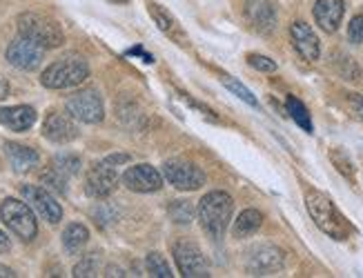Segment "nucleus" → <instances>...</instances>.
Listing matches in <instances>:
<instances>
[{
	"mask_svg": "<svg viewBox=\"0 0 363 278\" xmlns=\"http://www.w3.org/2000/svg\"><path fill=\"white\" fill-rule=\"evenodd\" d=\"M306 205H308V212L314 219V223H317V227L330 238L343 241L350 234L348 223H345V219L339 214L335 203L325 194H321L317 190H308L306 192Z\"/></svg>",
	"mask_w": 363,
	"mask_h": 278,
	"instance_id": "obj_1",
	"label": "nucleus"
},
{
	"mask_svg": "<svg viewBox=\"0 0 363 278\" xmlns=\"http://www.w3.org/2000/svg\"><path fill=\"white\" fill-rule=\"evenodd\" d=\"M234 212V200L225 192H210L201 198L199 203V221L201 227L208 231L212 238H220L225 234L228 223Z\"/></svg>",
	"mask_w": 363,
	"mask_h": 278,
	"instance_id": "obj_2",
	"label": "nucleus"
},
{
	"mask_svg": "<svg viewBox=\"0 0 363 278\" xmlns=\"http://www.w3.org/2000/svg\"><path fill=\"white\" fill-rule=\"evenodd\" d=\"M87 76H89V65L85 60L76 56H67L47 67L40 76V83L47 89H69V87H78L81 83H85Z\"/></svg>",
	"mask_w": 363,
	"mask_h": 278,
	"instance_id": "obj_3",
	"label": "nucleus"
},
{
	"mask_svg": "<svg viewBox=\"0 0 363 278\" xmlns=\"http://www.w3.org/2000/svg\"><path fill=\"white\" fill-rule=\"evenodd\" d=\"M18 32L25 38H31L34 42H38L45 50H56L65 42V34L56 21L40 16V13L34 11H25L18 16Z\"/></svg>",
	"mask_w": 363,
	"mask_h": 278,
	"instance_id": "obj_4",
	"label": "nucleus"
},
{
	"mask_svg": "<svg viewBox=\"0 0 363 278\" xmlns=\"http://www.w3.org/2000/svg\"><path fill=\"white\" fill-rule=\"evenodd\" d=\"M0 219H3L11 234H16L21 241H34L38 234L36 216L27 200L23 203L18 198H5L3 205H0Z\"/></svg>",
	"mask_w": 363,
	"mask_h": 278,
	"instance_id": "obj_5",
	"label": "nucleus"
},
{
	"mask_svg": "<svg viewBox=\"0 0 363 278\" xmlns=\"http://www.w3.org/2000/svg\"><path fill=\"white\" fill-rule=\"evenodd\" d=\"M118 165L109 158L94 163L85 174V192L91 198H107L118 187Z\"/></svg>",
	"mask_w": 363,
	"mask_h": 278,
	"instance_id": "obj_6",
	"label": "nucleus"
},
{
	"mask_svg": "<svg viewBox=\"0 0 363 278\" xmlns=\"http://www.w3.org/2000/svg\"><path fill=\"white\" fill-rule=\"evenodd\" d=\"M65 110L81 122H87V125H96L105 118V107H103V98L96 89H83L78 94L69 96L65 103Z\"/></svg>",
	"mask_w": 363,
	"mask_h": 278,
	"instance_id": "obj_7",
	"label": "nucleus"
},
{
	"mask_svg": "<svg viewBox=\"0 0 363 278\" xmlns=\"http://www.w3.org/2000/svg\"><path fill=\"white\" fill-rule=\"evenodd\" d=\"M174 260H177V267H179L181 276H187V278L210 276L208 260H205L201 247L192 241L181 238L174 243Z\"/></svg>",
	"mask_w": 363,
	"mask_h": 278,
	"instance_id": "obj_8",
	"label": "nucleus"
},
{
	"mask_svg": "<svg viewBox=\"0 0 363 278\" xmlns=\"http://www.w3.org/2000/svg\"><path fill=\"white\" fill-rule=\"evenodd\" d=\"M7 60L9 65L21 69V71H34L40 67L43 63V56H45V47H40L38 42H34L31 38L18 36L16 40L9 42L7 47Z\"/></svg>",
	"mask_w": 363,
	"mask_h": 278,
	"instance_id": "obj_9",
	"label": "nucleus"
},
{
	"mask_svg": "<svg viewBox=\"0 0 363 278\" xmlns=\"http://www.w3.org/2000/svg\"><path fill=\"white\" fill-rule=\"evenodd\" d=\"M163 176L169 185L181 192H194L205 185V174L192 163L185 161H167L163 165Z\"/></svg>",
	"mask_w": 363,
	"mask_h": 278,
	"instance_id": "obj_10",
	"label": "nucleus"
},
{
	"mask_svg": "<svg viewBox=\"0 0 363 278\" xmlns=\"http://www.w3.org/2000/svg\"><path fill=\"white\" fill-rule=\"evenodd\" d=\"M21 194L25 196V200L31 205V209L38 212V216H43V221L47 223H60L62 219V207L58 200L52 196V192L47 187H38V185H23Z\"/></svg>",
	"mask_w": 363,
	"mask_h": 278,
	"instance_id": "obj_11",
	"label": "nucleus"
},
{
	"mask_svg": "<svg viewBox=\"0 0 363 278\" xmlns=\"http://www.w3.org/2000/svg\"><path fill=\"white\" fill-rule=\"evenodd\" d=\"M123 185L138 194H152L163 187V174L156 167H152L147 163H140V165L125 169Z\"/></svg>",
	"mask_w": 363,
	"mask_h": 278,
	"instance_id": "obj_12",
	"label": "nucleus"
},
{
	"mask_svg": "<svg viewBox=\"0 0 363 278\" xmlns=\"http://www.w3.org/2000/svg\"><path fill=\"white\" fill-rule=\"evenodd\" d=\"M74 120L76 118L69 112L67 114H62V112L47 114V118L43 122V136L56 145H67L78 138V125Z\"/></svg>",
	"mask_w": 363,
	"mask_h": 278,
	"instance_id": "obj_13",
	"label": "nucleus"
},
{
	"mask_svg": "<svg viewBox=\"0 0 363 278\" xmlns=\"http://www.w3.org/2000/svg\"><path fill=\"white\" fill-rule=\"evenodd\" d=\"M290 38H292L294 50L298 52V56H301L303 60H308V63H314V60H319L321 45H319L317 34L312 32V27L308 23H301V21L292 23V27H290Z\"/></svg>",
	"mask_w": 363,
	"mask_h": 278,
	"instance_id": "obj_14",
	"label": "nucleus"
},
{
	"mask_svg": "<svg viewBox=\"0 0 363 278\" xmlns=\"http://www.w3.org/2000/svg\"><path fill=\"white\" fill-rule=\"evenodd\" d=\"M245 18L247 23L261 34H270L277 27V11L270 0H247L245 3Z\"/></svg>",
	"mask_w": 363,
	"mask_h": 278,
	"instance_id": "obj_15",
	"label": "nucleus"
},
{
	"mask_svg": "<svg viewBox=\"0 0 363 278\" xmlns=\"http://www.w3.org/2000/svg\"><path fill=\"white\" fill-rule=\"evenodd\" d=\"M36 122V110L29 105L0 107V125L11 132H27Z\"/></svg>",
	"mask_w": 363,
	"mask_h": 278,
	"instance_id": "obj_16",
	"label": "nucleus"
},
{
	"mask_svg": "<svg viewBox=\"0 0 363 278\" xmlns=\"http://www.w3.org/2000/svg\"><path fill=\"white\" fill-rule=\"evenodd\" d=\"M343 0H317V5H314V21L319 23L323 32L333 34L343 21Z\"/></svg>",
	"mask_w": 363,
	"mask_h": 278,
	"instance_id": "obj_17",
	"label": "nucleus"
},
{
	"mask_svg": "<svg viewBox=\"0 0 363 278\" xmlns=\"http://www.w3.org/2000/svg\"><path fill=\"white\" fill-rule=\"evenodd\" d=\"M283 262H286V256H283V252L279 250V247H274V245H261L250 256L252 272H261V274L281 270Z\"/></svg>",
	"mask_w": 363,
	"mask_h": 278,
	"instance_id": "obj_18",
	"label": "nucleus"
},
{
	"mask_svg": "<svg viewBox=\"0 0 363 278\" xmlns=\"http://www.w3.org/2000/svg\"><path fill=\"white\" fill-rule=\"evenodd\" d=\"M5 151H7V158H9L16 174H27L34 167H38V163H40L38 151L27 145H21V143H7Z\"/></svg>",
	"mask_w": 363,
	"mask_h": 278,
	"instance_id": "obj_19",
	"label": "nucleus"
},
{
	"mask_svg": "<svg viewBox=\"0 0 363 278\" xmlns=\"http://www.w3.org/2000/svg\"><path fill=\"white\" fill-rule=\"evenodd\" d=\"M89 241V229L83 223H69L62 231V247L67 254H81Z\"/></svg>",
	"mask_w": 363,
	"mask_h": 278,
	"instance_id": "obj_20",
	"label": "nucleus"
},
{
	"mask_svg": "<svg viewBox=\"0 0 363 278\" xmlns=\"http://www.w3.org/2000/svg\"><path fill=\"white\" fill-rule=\"evenodd\" d=\"M261 223H263V214L261 212H257V209H245V212L239 214V219L234 221V236L236 238L252 236L261 227Z\"/></svg>",
	"mask_w": 363,
	"mask_h": 278,
	"instance_id": "obj_21",
	"label": "nucleus"
},
{
	"mask_svg": "<svg viewBox=\"0 0 363 278\" xmlns=\"http://www.w3.org/2000/svg\"><path fill=\"white\" fill-rule=\"evenodd\" d=\"M150 16L154 18V23L159 25V29L163 34H167V36H174V38H181V29H179V23H177V18L172 16L169 11H165L161 5H156V3H150Z\"/></svg>",
	"mask_w": 363,
	"mask_h": 278,
	"instance_id": "obj_22",
	"label": "nucleus"
},
{
	"mask_svg": "<svg viewBox=\"0 0 363 278\" xmlns=\"http://www.w3.org/2000/svg\"><path fill=\"white\" fill-rule=\"evenodd\" d=\"M286 107H288V114L292 116V120L296 122V125L301 127L303 132L312 134V120H310V114L306 110V105L298 98H294V96H288Z\"/></svg>",
	"mask_w": 363,
	"mask_h": 278,
	"instance_id": "obj_23",
	"label": "nucleus"
},
{
	"mask_svg": "<svg viewBox=\"0 0 363 278\" xmlns=\"http://www.w3.org/2000/svg\"><path fill=\"white\" fill-rule=\"evenodd\" d=\"M40 183H43V187H47L50 192L67 194V176H62L56 167L45 169V172L40 174Z\"/></svg>",
	"mask_w": 363,
	"mask_h": 278,
	"instance_id": "obj_24",
	"label": "nucleus"
},
{
	"mask_svg": "<svg viewBox=\"0 0 363 278\" xmlns=\"http://www.w3.org/2000/svg\"><path fill=\"white\" fill-rule=\"evenodd\" d=\"M99 270H101V258L96 252H91V254H85L81 260L76 262L74 276L76 278H91V276H99Z\"/></svg>",
	"mask_w": 363,
	"mask_h": 278,
	"instance_id": "obj_25",
	"label": "nucleus"
},
{
	"mask_svg": "<svg viewBox=\"0 0 363 278\" xmlns=\"http://www.w3.org/2000/svg\"><path fill=\"white\" fill-rule=\"evenodd\" d=\"M145 267H147V274L154 276V278H172V267L167 265L165 256L159 254V252H150L147 254Z\"/></svg>",
	"mask_w": 363,
	"mask_h": 278,
	"instance_id": "obj_26",
	"label": "nucleus"
},
{
	"mask_svg": "<svg viewBox=\"0 0 363 278\" xmlns=\"http://www.w3.org/2000/svg\"><path fill=\"white\" fill-rule=\"evenodd\" d=\"M52 167H56L62 176L72 178L81 172V158L74 156V154H58V156L52 161Z\"/></svg>",
	"mask_w": 363,
	"mask_h": 278,
	"instance_id": "obj_27",
	"label": "nucleus"
},
{
	"mask_svg": "<svg viewBox=\"0 0 363 278\" xmlns=\"http://www.w3.org/2000/svg\"><path fill=\"white\" fill-rule=\"evenodd\" d=\"M167 214L177 225H189V223H192L194 209H192V205L187 203V200H174V203L169 205Z\"/></svg>",
	"mask_w": 363,
	"mask_h": 278,
	"instance_id": "obj_28",
	"label": "nucleus"
},
{
	"mask_svg": "<svg viewBox=\"0 0 363 278\" xmlns=\"http://www.w3.org/2000/svg\"><path fill=\"white\" fill-rule=\"evenodd\" d=\"M220 83H223V87H225V89H230L232 94H236L241 100H245L247 105L259 107V100L255 98V94H252V91H250L245 85H241L236 79H232V76H223V79H220Z\"/></svg>",
	"mask_w": 363,
	"mask_h": 278,
	"instance_id": "obj_29",
	"label": "nucleus"
},
{
	"mask_svg": "<svg viewBox=\"0 0 363 278\" xmlns=\"http://www.w3.org/2000/svg\"><path fill=\"white\" fill-rule=\"evenodd\" d=\"M330 158H333V163L337 165V169L339 172L345 176V178H350V180H354V169H352V163L348 161V156L341 151V149H333L330 151Z\"/></svg>",
	"mask_w": 363,
	"mask_h": 278,
	"instance_id": "obj_30",
	"label": "nucleus"
},
{
	"mask_svg": "<svg viewBox=\"0 0 363 278\" xmlns=\"http://www.w3.org/2000/svg\"><path fill=\"white\" fill-rule=\"evenodd\" d=\"M247 63H250V67H255L257 71H263V74L277 71V63H274V60L267 58V56H261V54H250L247 56Z\"/></svg>",
	"mask_w": 363,
	"mask_h": 278,
	"instance_id": "obj_31",
	"label": "nucleus"
},
{
	"mask_svg": "<svg viewBox=\"0 0 363 278\" xmlns=\"http://www.w3.org/2000/svg\"><path fill=\"white\" fill-rule=\"evenodd\" d=\"M348 38L357 45L363 42V16H354L348 25Z\"/></svg>",
	"mask_w": 363,
	"mask_h": 278,
	"instance_id": "obj_32",
	"label": "nucleus"
},
{
	"mask_svg": "<svg viewBox=\"0 0 363 278\" xmlns=\"http://www.w3.org/2000/svg\"><path fill=\"white\" fill-rule=\"evenodd\" d=\"M11 250V243H9V238H7V234L3 229H0V254H7Z\"/></svg>",
	"mask_w": 363,
	"mask_h": 278,
	"instance_id": "obj_33",
	"label": "nucleus"
},
{
	"mask_svg": "<svg viewBox=\"0 0 363 278\" xmlns=\"http://www.w3.org/2000/svg\"><path fill=\"white\" fill-rule=\"evenodd\" d=\"M7 96H9V83L3 79V76H0V100L7 98Z\"/></svg>",
	"mask_w": 363,
	"mask_h": 278,
	"instance_id": "obj_34",
	"label": "nucleus"
},
{
	"mask_svg": "<svg viewBox=\"0 0 363 278\" xmlns=\"http://www.w3.org/2000/svg\"><path fill=\"white\" fill-rule=\"evenodd\" d=\"M13 270H9L7 265H0V278H13Z\"/></svg>",
	"mask_w": 363,
	"mask_h": 278,
	"instance_id": "obj_35",
	"label": "nucleus"
},
{
	"mask_svg": "<svg viewBox=\"0 0 363 278\" xmlns=\"http://www.w3.org/2000/svg\"><path fill=\"white\" fill-rule=\"evenodd\" d=\"M357 112H359V116L363 118V98H357Z\"/></svg>",
	"mask_w": 363,
	"mask_h": 278,
	"instance_id": "obj_36",
	"label": "nucleus"
}]
</instances>
